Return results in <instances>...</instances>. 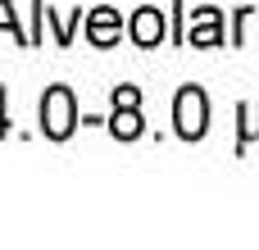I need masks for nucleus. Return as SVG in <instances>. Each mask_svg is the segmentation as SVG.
<instances>
[{
  "instance_id": "obj_9",
  "label": "nucleus",
  "mask_w": 259,
  "mask_h": 250,
  "mask_svg": "<svg viewBox=\"0 0 259 250\" xmlns=\"http://www.w3.org/2000/svg\"><path fill=\"white\" fill-rule=\"evenodd\" d=\"M259 137V105H246V141Z\"/></svg>"
},
{
  "instance_id": "obj_6",
  "label": "nucleus",
  "mask_w": 259,
  "mask_h": 250,
  "mask_svg": "<svg viewBox=\"0 0 259 250\" xmlns=\"http://www.w3.org/2000/svg\"><path fill=\"white\" fill-rule=\"evenodd\" d=\"M109 128H114V137H123V141H132V137H141V118H137V105H127V109H118Z\"/></svg>"
},
{
  "instance_id": "obj_7",
  "label": "nucleus",
  "mask_w": 259,
  "mask_h": 250,
  "mask_svg": "<svg viewBox=\"0 0 259 250\" xmlns=\"http://www.w3.org/2000/svg\"><path fill=\"white\" fill-rule=\"evenodd\" d=\"M137 100H141V91H137V87H118V91H114V105H118V109L137 105Z\"/></svg>"
},
{
  "instance_id": "obj_5",
  "label": "nucleus",
  "mask_w": 259,
  "mask_h": 250,
  "mask_svg": "<svg viewBox=\"0 0 259 250\" xmlns=\"http://www.w3.org/2000/svg\"><path fill=\"white\" fill-rule=\"evenodd\" d=\"M118 32H123V23H118L114 9H96V14H91V41H96V46H114Z\"/></svg>"
},
{
  "instance_id": "obj_2",
  "label": "nucleus",
  "mask_w": 259,
  "mask_h": 250,
  "mask_svg": "<svg viewBox=\"0 0 259 250\" xmlns=\"http://www.w3.org/2000/svg\"><path fill=\"white\" fill-rule=\"evenodd\" d=\"M173 118H178V132H182L187 141L205 137V128H209V105H205L200 87H182V91H178V105H173Z\"/></svg>"
},
{
  "instance_id": "obj_8",
  "label": "nucleus",
  "mask_w": 259,
  "mask_h": 250,
  "mask_svg": "<svg viewBox=\"0 0 259 250\" xmlns=\"http://www.w3.org/2000/svg\"><path fill=\"white\" fill-rule=\"evenodd\" d=\"M0 27H9L18 41H23V32H18V18H14V9H9V0H0Z\"/></svg>"
},
{
  "instance_id": "obj_10",
  "label": "nucleus",
  "mask_w": 259,
  "mask_h": 250,
  "mask_svg": "<svg viewBox=\"0 0 259 250\" xmlns=\"http://www.w3.org/2000/svg\"><path fill=\"white\" fill-rule=\"evenodd\" d=\"M9 123H5V91H0V132H5Z\"/></svg>"
},
{
  "instance_id": "obj_3",
  "label": "nucleus",
  "mask_w": 259,
  "mask_h": 250,
  "mask_svg": "<svg viewBox=\"0 0 259 250\" xmlns=\"http://www.w3.org/2000/svg\"><path fill=\"white\" fill-rule=\"evenodd\" d=\"M132 36H137V46H155V41L164 36V14H159V9H137Z\"/></svg>"
},
{
  "instance_id": "obj_1",
  "label": "nucleus",
  "mask_w": 259,
  "mask_h": 250,
  "mask_svg": "<svg viewBox=\"0 0 259 250\" xmlns=\"http://www.w3.org/2000/svg\"><path fill=\"white\" fill-rule=\"evenodd\" d=\"M73 123H77V109H73L68 87H50L46 100H41V128H46V137L64 141V137L73 132Z\"/></svg>"
},
{
  "instance_id": "obj_4",
  "label": "nucleus",
  "mask_w": 259,
  "mask_h": 250,
  "mask_svg": "<svg viewBox=\"0 0 259 250\" xmlns=\"http://www.w3.org/2000/svg\"><path fill=\"white\" fill-rule=\"evenodd\" d=\"M187 41L191 46H219V9H196Z\"/></svg>"
}]
</instances>
